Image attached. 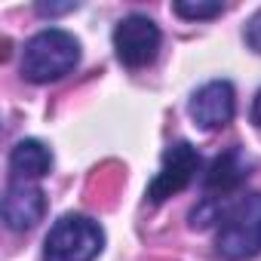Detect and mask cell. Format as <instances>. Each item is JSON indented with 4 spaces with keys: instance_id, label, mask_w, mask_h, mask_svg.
<instances>
[{
    "instance_id": "6da1fadb",
    "label": "cell",
    "mask_w": 261,
    "mask_h": 261,
    "mask_svg": "<svg viewBox=\"0 0 261 261\" xmlns=\"http://www.w3.org/2000/svg\"><path fill=\"white\" fill-rule=\"evenodd\" d=\"M215 249L224 261H246L261 252V194L240 197L218 215Z\"/></svg>"
},
{
    "instance_id": "7a4b0ae2",
    "label": "cell",
    "mask_w": 261,
    "mask_h": 261,
    "mask_svg": "<svg viewBox=\"0 0 261 261\" xmlns=\"http://www.w3.org/2000/svg\"><path fill=\"white\" fill-rule=\"evenodd\" d=\"M80 62V43L62 28H46L34 34L22 49V74L34 83H49L71 74Z\"/></svg>"
},
{
    "instance_id": "3957f363",
    "label": "cell",
    "mask_w": 261,
    "mask_h": 261,
    "mask_svg": "<svg viewBox=\"0 0 261 261\" xmlns=\"http://www.w3.org/2000/svg\"><path fill=\"white\" fill-rule=\"evenodd\" d=\"M105 246L101 227L86 215H62L46 233L43 261H92Z\"/></svg>"
},
{
    "instance_id": "277c9868",
    "label": "cell",
    "mask_w": 261,
    "mask_h": 261,
    "mask_svg": "<svg viewBox=\"0 0 261 261\" xmlns=\"http://www.w3.org/2000/svg\"><path fill=\"white\" fill-rule=\"evenodd\" d=\"M197 169H200V154H197V148H194L191 142H175V145H169V148L163 151V166H160V172H157V175L151 178V185H148V200H151V203H163V200L181 194V191L194 181Z\"/></svg>"
},
{
    "instance_id": "5b68a950",
    "label": "cell",
    "mask_w": 261,
    "mask_h": 261,
    "mask_svg": "<svg viewBox=\"0 0 261 261\" xmlns=\"http://www.w3.org/2000/svg\"><path fill=\"white\" fill-rule=\"evenodd\" d=\"M114 53L126 68H145L160 53V28L148 16H126L114 28Z\"/></svg>"
},
{
    "instance_id": "8992f818",
    "label": "cell",
    "mask_w": 261,
    "mask_h": 261,
    "mask_svg": "<svg viewBox=\"0 0 261 261\" xmlns=\"http://www.w3.org/2000/svg\"><path fill=\"white\" fill-rule=\"evenodd\" d=\"M191 117L200 129L212 133V129H224L230 120H233V111H237V95H233V86L227 80H212L206 86H200L191 98Z\"/></svg>"
},
{
    "instance_id": "52a82bcc",
    "label": "cell",
    "mask_w": 261,
    "mask_h": 261,
    "mask_svg": "<svg viewBox=\"0 0 261 261\" xmlns=\"http://www.w3.org/2000/svg\"><path fill=\"white\" fill-rule=\"evenodd\" d=\"M46 212V197L31 181H10L4 197V221L10 230H31Z\"/></svg>"
},
{
    "instance_id": "ba28073f",
    "label": "cell",
    "mask_w": 261,
    "mask_h": 261,
    "mask_svg": "<svg viewBox=\"0 0 261 261\" xmlns=\"http://www.w3.org/2000/svg\"><path fill=\"white\" fill-rule=\"evenodd\" d=\"M246 178H249V160H246L237 148L224 151L221 157L212 160V166H209V172H206V178H203V188H206V194H209L206 200H218V197H224V194H233Z\"/></svg>"
},
{
    "instance_id": "9c48e42d",
    "label": "cell",
    "mask_w": 261,
    "mask_h": 261,
    "mask_svg": "<svg viewBox=\"0 0 261 261\" xmlns=\"http://www.w3.org/2000/svg\"><path fill=\"white\" fill-rule=\"evenodd\" d=\"M10 169H13V181H37L53 169V154L43 142L22 139L10 154Z\"/></svg>"
},
{
    "instance_id": "30bf717a",
    "label": "cell",
    "mask_w": 261,
    "mask_h": 261,
    "mask_svg": "<svg viewBox=\"0 0 261 261\" xmlns=\"http://www.w3.org/2000/svg\"><path fill=\"white\" fill-rule=\"evenodd\" d=\"M175 10V16H181V19H191V22H197V19H212V16H221V4H191V0H178V4L172 7Z\"/></svg>"
},
{
    "instance_id": "8fae6325",
    "label": "cell",
    "mask_w": 261,
    "mask_h": 261,
    "mask_svg": "<svg viewBox=\"0 0 261 261\" xmlns=\"http://www.w3.org/2000/svg\"><path fill=\"white\" fill-rule=\"evenodd\" d=\"M246 43L255 49V53H261V10L249 19V25H246Z\"/></svg>"
},
{
    "instance_id": "7c38bea8",
    "label": "cell",
    "mask_w": 261,
    "mask_h": 261,
    "mask_svg": "<svg viewBox=\"0 0 261 261\" xmlns=\"http://www.w3.org/2000/svg\"><path fill=\"white\" fill-rule=\"evenodd\" d=\"M252 120L261 126V89H258V95H255V105H252Z\"/></svg>"
},
{
    "instance_id": "4fadbf2b",
    "label": "cell",
    "mask_w": 261,
    "mask_h": 261,
    "mask_svg": "<svg viewBox=\"0 0 261 261\" xmlns=\"http://www.w3.org/2000/svg\"><path fill=\"white\" fill-rule=\"evenodd\" d=\"M40 13H68V10H77V4H68V7H37Z\"/></svg>"
}]
</instances>
